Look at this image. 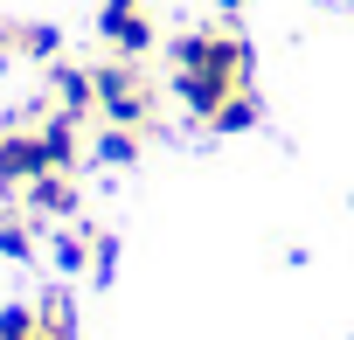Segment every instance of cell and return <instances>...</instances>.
<instances>
[{"mask_svg":"<svg viewBox=\"0 0 354 340\" xmlns=\"http://www.w3.org/2000/svg\"><path fill=\"white\" fill-rule=\"evenodd\" d=\"M97 160H104V167H132V160H139V132H132V125H111V132L97 139Z\"/></svg>","mask_w":354,"mask_h":340,"instance_id":"cell-9","label":"cell"},{"mask_svg":"<svg viewBox=\"0 0 354 340\" xmlns=\"http://www.w3.org/2000/svg\"><path fill=\"white\" fill-rule=\"evenodd\" d=\"M28 209H35V216H70V209H77V181H70V174L28 181Z\"/></svg>","mask_w":354,"mask_h":340,"instance_id":"cell-7","label":"cell"},{"mask_svg":"<svg viewBox=\"0 0 354 340\" xmlns=\"http://www.w3.org/2000/svg\"><path fill=\"white\" fill-rule=\"evenodd\" d=\"M42 174H56L42 132H35V125H8V132H0V188H28V181H42Z\"/></svg>","mask_w":354,"mask_h":340,"instance_id":"cell-3","label":"cell"},{"mask_svg":"<svg viewBox=\"0 0 354 340\" xmlns=\"http://www.w3.org/2000/svg\"><path fill=\"white\" fill-rule=\"evenodd\" d=\"M223 8H236V0H223Z\"/></svg>","mask_w":354,"mask_h":340,"instance_id":"cell-10","label":"cell"},{"mask_svg":"<svg viewBox=\"0 0 354 340\" xmlns=\"http://www.w3.org/2000/svg\"><path fill=\"white\" fill-rule=\"evenodd\" d=\"M77 125H84V118H70V111L35 118V132H42V146H49V167H56V174H70L77 153H84V132H77Z\"/></svg>","mask_w":354,"mask_h":340,"instance_id":"cell-5","label":"cell"},{"mask_svg":"<svg viewBox=\"0 0 354 340\" xmlns=\"http://www.w3.org/2000/svg\"><path fill=\"white\" fill-rule=\"evenodd\" d=\"M91 77H97V111H104L111 125H132V132H146V125H153V84L139 77V63H132V56L97 63Z\"/></svg>","mask_w":354,"mask_h":340,"instance_id":"cell-2","label":"cell"},{"mask_svg":"<svg viewBox=\"0 0 354 340\" xmlns=\"http://www.w3.org/2000/svg\"><path fill=\"white\" fill-rule=\"evenodd\" d=\"M243 77H250V49L236 28H195L174 42V91L195 118H216V104L243 91Z\"/></svg>","mask_w":354,"mask_h":340,"instance_id":"cell-1","label":"cell"},{"mask_svg":"<svg viewBox=\"0 0 354 340\" xmlns=\"http://www.w3.org/2000/svg\"><path fill=\"white\" fill-rule=\"evenodd\" d=\"M97 35L111 56H146L153 49V15H146V0H104V15H97Z\"/></svg>","mask_w":354,"mask_h":340,"instance_id":"cell-4","label":"cell"},{"mask_svg":"<svg viewBox=\"0 0 354 340\" xmlns=\"http://www.w3.org/2000/svg\"><path fill=\"white\" fill-rule=\"evenodd\" d=\"M56 111H70V118H84V111H97V77L91 70H56Z\"/></svg>","mask_w":354,"mask_h":340,"instance_id":"cell-6","label":"cell"},{"mask_svg":"<svg viewBox=\"0 0 354 340\" xmlns=\"http://www.w3.org/2000/svg\"><path fill=\"white\" fill-rule=\"evenodd\" d=\"M209 125H216V132H250V125H257V97H250V91H230Z\"/></svg>","mask_w":354,"mask_h":340,"instance_id":"cell-8","label":"cell"}]
</instances>
